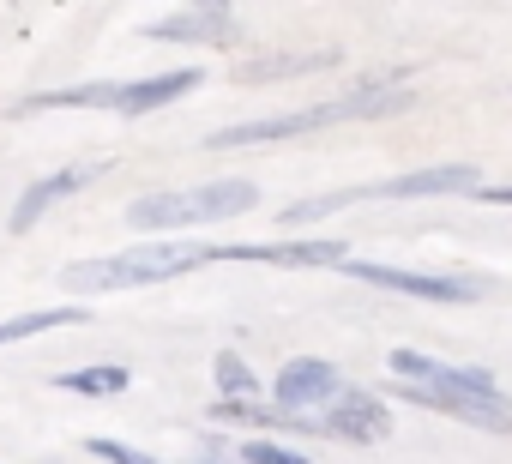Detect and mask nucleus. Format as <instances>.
<instances>
[{
	"mask_svg": "<svg viewBox=\"0 0 512 464\" xmlns=\"http://www.w3.org/2000/svg\"><path fill=\"white\" fill-rule=\"evenodd\" d=\"M145 37H157V43H235V13L229 7H187V13L145 25Z\"/></svg>",
	"mask_w": 512,
	"mask_h": 464,
	"instance_id": "9b49d317",
	"label": "nucleus"
},
{
	"mask_svg": "<svg viewBox=\"0 0 512 464\" xmlns=\"http://www.w3.org/2000/svg\"><path fill=\"white\" fill-rule=\"evenodd\" d=\"M260 199L253 181H205V187H169V193H145L127 205L133 229H187V223H223L235 211H247Z\"/></svg>",
	"mask_w": 512,
	"mask_h": 464,
	"instance_id": "20e7f679",
	"label": "nucleus"
},
{
	"mask_svg": "<svg viewBox=\"0 0 512 464\" xmlns=\"http://www.w3.org/2000/svg\"><path fill=\"white\" fill-rule=\"evenodd\" d=\"M440 193H482V169L476 163H440V169H410V175H392V181H374V187L314 193V199L284 205L278 223H314V217H332V211L362 205V199H440Z\"/></svg>",
	"mask_w": 512,
	"mask_h": 464,
	"instance_id": "7ed1b4c3",
	"label": "nucleus"
},
{
	"mask_svg": "<svg viewBox=\"0 0 512 464\" xmlns=\"http://www.w3.org/2000/svg\"><path fill=\"white\" fill-rule=\"evenodd\" d=\"M272 392H278V410H308V404H332L344 392V374L320 356H296V362H284Z\"/></svg>",
	"mask_w": 512,
	"mask_h": 464,
	"instance_id": "6e6552de",
	"label": "nucleus"
},
{
	"mask_svg": "<svg viewBox=\"0 0 512 464\" xmlns=\"http://www.w3.org/2000/svg\"><path fill=\"white\" fill-rule=\"evenodd\" d=\"M398 392H404L410 404H422V410H440V416H452V422H464V428H488V434H512V404H488V398H464V392H452V386H404V380H398Z\"/></svg>",
	"mask_w": 512,
	"mask_h": 464,
	"instance_id": "0eeeda50",
	"label": "nucleus"
},
{
	"mask_svg": "<svg viewBox=\"0 0 512 464\" xmlns=\"http://www.w3.org/2000/svg\"><path fill=\"white\" fill-rule=\"evenodd\" d=\"M217 248L211 242H145L127 254H103V260H73L61 272L67 296H109V290H139V284H169L193 266H211Z\"/></svg>",
	"mask_w": 512,
	"mask_h": 464,
	"instance_id": "f03ea898",
	"label": "nucleus"
},
{
	"mask_svg": "<svg viewBox=\"0 0 512 464\" xmlns=\"http://www.w3.org/2000/svg\"><path fill=\"white\" fill-rule=\"evenodd\" d=\"M91 452H97V458H109V464H157L151 452H139V446H127V440H103V434L91 440Z\"/></svg>",
	"mask_w": 512,
	"mask_h": 464,
	"instance_id": "a211bd4d",
	"label": "nucleus"
},
{
	"mask_svg": "<svg viewBox=\"0 0 512 464\" xmlns=\"http://www.w3.org/2000/svg\"><path fill=\"white\" fill-rule=\"evenodd\" d=\"M247 464H308L302 452H290V446H272V440H247V452H241Z\"/></svg>",
	"mask_w": 512,
	"mask_h": 464,
	"instance_id": "6ab92c4d",
	"label": "nucleus"
},
{
	"mask_svg": "<svg viewBox=\"0 0 512 464\" xmlns=\"http://www.w3.org/2000/svg\"><path fill=\"white\" fill-rule=\"evenodd\" d=\"M350 278L362 284H380V290H398V296H416V302H482L494 284L488 278H464V272H404V266H344Z\"/></svg>",
	"mask_w": 512,
	"mask_h": 464,
	"instance_id": "39448f33",
	"label": "nucleus"
},
{
	"mask_svg": "<svg viewBox=\"0 0 512 464\" xmlns=\"http://www.w3.org/2000/svg\"><path fill=\"white\" fill-rule=\"evenodd\" d=\"M43 109H121V85H67V91H37L13 103V115H43Z\"/></svg>",
	"mask_w": 512,
	"mask_h": 464,
	"instance_id": "ddd939ff",
	"label": "nucleus"
},
{
	"mask_svg": "<svg viewBox=\"0 0 512 464\" xmlns=\"http://www.w3.org/2000/svg\"><path fill=\"white\" fill-rule=\"evenodd\" d=\"M338 55L332 49H320V55H272V61H247L235 79L241 85H272V79H284V73H320V67H332Z\"/></svg>",
	"mask_w": 512,
	"mask_h": 464,
	"instance_id": "4468645a",
	"label": "nucleus"
},
{
	"mask_svg": "<svg viewBox=\"0 0 512 464\" xmlns=\"http://www.w3.org/2000/svg\"><path fill=\"white\" fill-rule=\"evenodd\" d=\"M199 79H205V73H193V67H175V73H157V79L121 85V115H151V109H163V103L187 97Z\"/></svg>",
	"mask_w": 512,
	"mask_h": 464,
	"instance_id": "f8f14e48",
	"label": "nucleus"
},
{
	"mask_svg": "<svg viewBox=\"0 0 512 464\" xmlns=\"http://www.w3.org/2000/svg\"><path fill=\"white\" fill-rule=\"evenodd\" d=\"M127 368H115V362H97V368H73V374H55V386L61 392H79V398H109V392H127Z\"/></svg>",
	"mask_w": 512,
	"mask_h": 464,
	"instance_id": "2eb2a0df",
	"label": "nucleus"
},
{
	"mask_svg": "<svg viewBox=\"0 0 512 464\" xmlns=\"http://www.w3.org/2000/svg\"><path fill=\"white\" fill-rule=\"evenodd\" d=\"M410 109V91L398 79H362L356 91L332 97V103H314V109H290V115H272V121H247V127H217L205 145L211 151H235V145H278V139H296V133H314V127H338V121H374V115H398Z\"/></svg>",
	"mask_w": 512,
	"mask_h": 464,
	"instance_id": "f257e3e1",
	"label": "nucleus"
},
{
	"mask_svg": "<svg viewBox=\"0 0 512 464\" xmlns=\"http://www.w3.org/2000/svg\"><path fill=\"white\" fill-rule=\"evenodd\" d=\"M211 374H217V392H223V398H253V392H260V380H253V368H247V362H241L235 350H223Z\"/></svg>",
	"mask_w": 512,
	"mask_h": 464,
	"instance_id": "f3484780",
	"label": "nucleus"
},
{
	"mask_svg": "<svg viewBox=\"0 0 512 464\" xmlns=\"http://www.w3.org/2000/svg\"><path fill=\"white\" fill-rule=\"evenodd\" d=\"M103 175V163H79V169H61V175H43V181H31L25 193H19V205H13V217H7V229L13 236H25V229L49 211V205H61L67 193H79L85 181H97Z\"/></svg>",
	"mask_w": 512,
	"mask_h": 464,
	"instance_id": "9d476101",
	"label": "nucleus"
},
{
	"mask_svg": "<svg viewBox=\"0 0 512 464\" xmlns=\"http://www.w3.org/2000/svg\"><path fill=\"white\" fill-rule=\"evenodd\" d=\"M476 199H488V205H512V187H482Z\"/></svg>",
	"mask_w": 512,
	"mask_h": 464,
	"instance_id": "aec40b11",
	"label": "nucleus"
},
{
	"mask_svg": "<svg viewBox=\"0 0 512 464\" xmlns=\"http://www.w3.org/2000/svg\"><path fill=\"white\" fill-rule=\"evenodd\" d=\"M320 428L332 434V440H356V446H380L386 434H392V410L374 398V392H362V386H344L332 404H326V416H320Z\"/></svg>",
	"mask_w": 512,
	"mask_h": 464,
	"instance_id": "423d86ee",
	"label": "nucleus"
},
{
	"mask_svg": "<svg viewBox=\"0 0 512 464\" xmlns=\"http://www.w3.org/2000/svg\"><path fill=\"white\" fill-rule=\"evenodd\" d=\"M217 260H253V266H344V242H229Z\"/></svg>",
	"mask_w": 512,
	"mask_h": 464,
	"instance_id": "1a4fd4ad",
	"label": "nucleus"
},
{
	"mask_svg": "<svg viewBox=\"0 0 512 464\" xmlns=\"http://www.w3.org/2000/svg\"><path fill=\"white\" fill-rule=\"evenodd\" d=\"M85 308H37V314H13L0 320V344H19V338H37V332H55V326H79Z\"/></svg>",
	"mask_w": 512,
	"mask_h": 464,
	"instance_id": "dca6fc26",
	"label": "nucleus"
}]
</instances>
